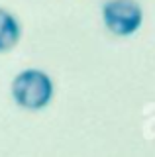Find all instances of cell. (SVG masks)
<instances>
[{
    "label": "cell",
    "mask_w": 155,
    "mask_h": 157,
    "mask_svg": "<svg viewBox=\"0 0 155 157\" xmlns=\"http://www.w3.org/2000/svg\"><path fill=\"white\" fill-rule=\"evenodd\" d=\"M53 81L41 69H24L12 81V98L26 110H41L53 98Z\"/></svg>",
    "instance_id": "cell-1"
},
{
    "label": "cell",
    "mask_w": 155,
    "mask_h": 157,
    "mask_svg": "<svg viewBox=\"0 0 155 157\" xmlns=\"http://www.w3.org/2000/svg\"><path fill=\"white\" fill-rule=\"evenodd\" d=\"M104 26L120 37L134 36L143 24V10L135 0H106L102 6Z\"/></svg>",
    "instance_id": "cell-2"
},
{
    "label": "cell",
    "mask_w": 155,
    "mask_h": 157,
    "mask_svg": "<svg viewBox=\"0 0 155 157\" xmlns=\"http://www.w3.org/2000/svg\"><path fill=\"white\" fill-rule=\"evenodd\" d=\"M22 28L14 14L0 8V51H8L20 41Z\"/></svg>",
    "instance_id": "cell-3"
}]
</instances>
